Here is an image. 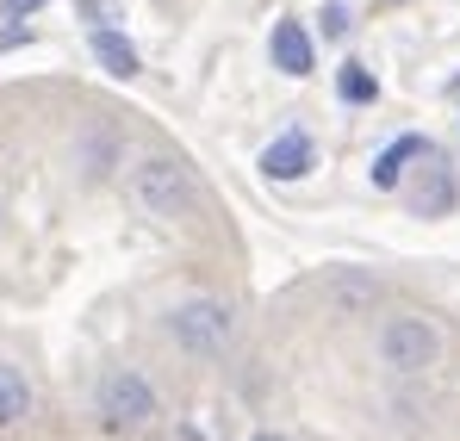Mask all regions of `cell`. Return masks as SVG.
I'll return each mask as SVG.
<instances>
[{
	"instance_id": "cell-12",
	"label": "cell",
	"mask_w": 460,
	"mask_h": 441,
	"mask_svg": "<svg viewBox=\"0 0 460 441\" xmlns=\"http://www.w3.org/2000/svg\"><path fill=\"white\" fill-rule=\"evenodd\" d=\"M374 293H380V287L361 280V274H336V280H330V298H336V304H374Z\"/></svg>"
},
{
	"instance_id": "cell-15",
	"label": "cell",
	"mask_w": 460,
	"mask_h": 441,
	"mask_svg": "<svg viewBox=\"0 0 460 441\" xmlns=\"http://www.w3.org/2000/svg\"><path fill=\"white\" fill-rule=\"evenodd\" d=\"M38 6H50V0H0V19H31Z\"/></svg>"
},
{
	"instance_id": "cell-14",
	"label": "cell",
	"mask_w": 460,
	"mask_h": 441,
	"mask_svg": "<svg viewBox=\"0 0 460 441\" xmlns=\"http://www.w3.org/2000/svg\"><path fill=\"white\" fill-rule=\"evenodd\" d=\"M81 13H87L93 25H112V19H119V0H81Z\"/></svg>"
},
{
	"instance_id": "cell-9",
	"label": "cell",
	"mask_w": 460,
	"mask_h": 441,
	"mask_svg": "<svg viewBox=\"0 0 460 441\" xmlns=\"http://www.w3.org/2000/svg\"><path fill=\"white\" fill-rule=\"evenodd\" d=\"M423 155H429V144H423V137H398V144L380 149V162H374V187H380V193H392V187L404 181V168H411V162H423Z\"/></svg>"
},
{
	"instance_id": "cell-11",
	"label": "cell",
	"mask_w": 460,
	"mask_h": 441,
	"mask_svg": "<svg viewBox=\"0 0 460 441\" xmlns=\"http://www.w3.org/2000/svg\"><path fill=\"white\" fill-rule=\"evenodd\" d=\"M336 87H342V100H355V106H367L374 93H380V81L361 69V63H342V75H336Z\"/></svg>"
},
{
	"instance_id": "cell-2",
	"label": "cell",
	"mask_w": 460,
	"mask_h": 441,
	"mask_svg": "<svg viewBox=\"0 0 460 441\" xmlns=\"http://www.w3.org/2000/svg\"><path fill=\"white\" fill-rule=\"evenodd\" d=\"M168 336H174L181 355L212 361V355H225L230 336H236V311H230L225 298H181L168 311Z\"/></svg>"
},
{
	"instance_id": "cell-13",
	"label": "cell",
	"mask_w": 460,
	"mask_h": 441,
	"mask_svg": "<svg viewBox=\"0 0 460 441\" xmlns=\"http://www.w3.org/2000/svg\"><path fill=\"white\" fill-rule=\"evenodd\" d=\"M317 19H323V38H342L349 31V6H323Z\"/></svg>"
},
{
	"instance_id": "cell-1",
	"label": "cell",
	"mask_w": 460,
	"mask_h": 441,
	"mask_svg": "<svg viewBox=\"0 0 460 441\" xmlns=\"http://www.w3.org/2000/svg\"><path fill=\"white\" fill-rule=\"evenodd\" d=\"M125 199H131V212H144L155 224H187L199 212V187H193V174L181 168V162H168V155H144V162H131V174H125Z\"/></svg>"
},
{
	"instance_id": "cell-6",
	"label": "cell",
	"mask_w": 460,
	"mask_h": 441,
	"mask_svg": "<svg viewBox=\"0 0 460 441\" xmlns=\"http://www.w3.org/2000/svg\"><path fill=\"white\" fill-rule=\"evenodd\" d=\"M311 155H317V149H311L305 131H280L274 144L261 149V174H268V181H305Z\"/></svg>"
},
{
	"instance_id": "cell-3",
	"label": "cell",
	"mask_w": 460,
	"mask_h": 441,
	"mask_svg": "<svg viewBox=\"0 0 460 441\" xmlns=\"http://www.w3.org/2000/svg\"><path fill=\"white\" fill-rule=\"evenodd\" d=\"M374 355H380L385 373H429L442 361V330L429 323V317H417V311H404V317H385L380 336H374Z\"/></svg>"
},
{
	"instance_id": "cell-7",
	"label": "cell",
	"mask_w": 460,
	"mask_h": 441,
	"mask_svg": "<svg viewBox=\"0 0 460 441\" xmlns=\"http://www.w3.org/2000/svg\"><path fill=\"white\" fill-rule=\"evenodd\" d=\"M268 50H274V69L280 75H311V31L299 19H280L274 38H268Z\"/></svg>"
},
{
	"instance_id": "cell-5",
	"label": "cell",
	"mask_w": 460,
	"mask_h": 441,
	"mask_svg": "<svg viewBox=\"0 0 460 441\" xmlns=\"http://www.w3.org/2000/svg\"><path fill=\"white\" fill-rule=\"evenodd\" d=\"M455 199H460L455 168L429 149V155H423V174H417V187H411V212H417V218H448V212H455Z\"/></svg>"
},
{
	"instance_id": "cell-8",
	"label": "cell",
	"mask_w": 460,
	"mask_h": 441,
	"mask_svg": "<svg viewBox=\"0 0 460 441\" xmlns=\"http://www.w3.org/2000/svg\"><path fill=\"white\" fill-rule=\"evenodd\" d=\"M93 57H100V69L112 75V81H131V75L144 69V63H137V44H131L119 25H93Z\"/></svg>"
},
{
	"instance_id": "cell-16",
	"label": "cell",
	"mask_w": 460,
	"mask_h": 441,
	"mask_svg": "<svg viewBox=\"0 0 460 441\" xmlns=\"http://www.w3.org/2000/svg\"><path fill=\"white\" fill-rule=\"evenodd\" d=\"M249 441H293V436H280V429H261V436H249Z\"/></svg>"
},
{
	"instance_id": "cell-4",
	"label": "cell",
	"mask_w": 460,
	"mask_h": 441,
	"mask_svg": "<svg viewBox=\"0 0 460 441\" xmlns=\"http://www.w3.org/2000/svg\"><path fill=\"white\" fill-rule=\"evenodd\" d=\"M93 410L112 423V429H144L155 410V385L144 379V373H131V367H119V373H106L100 379V392H93Z\"/></svg>"
},
{
	"instance_id": "cell-10",
	"label": "cell",
	"mask_w": 460,
	"mask_h": 441,
	"mask_svg": "<svg viewBox=\"0 0 460 441\" xmlns=\"http://www.w3.org/2000/svg\"><path fill=\"white\" fill-rule=\"evenodd\" d=\"M25 404H31V385H25V373L0 361V429L25 423Z\"/></svg>"
}]
</instances>
